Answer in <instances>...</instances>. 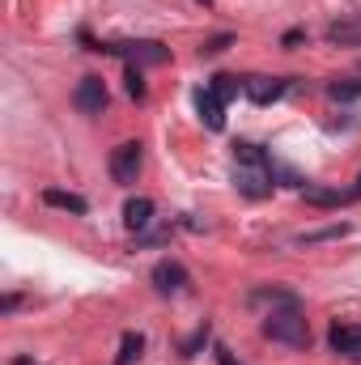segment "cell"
Here are the masks:
<instances>
[{
    "mask_svg": "<svg viewBox=\"0 0 361 365\" xmlns=\"http://www.w3.org/2000/svg\"><path fill=\"white\" fill-rule=\"evenodd\" d=\"M234 187L251 200L272 195V162L264 158L260 145H234Z\"/></svg>",
    "mask_w": 361,
    "mask_h": 365,
    "instance_id": "6da1fadb",
    "label": "cell"
},
{
    "mask_svg": "<svg viewBox=\"0 0 361 365\" xmlns=\"http://www.w3.org/2000/svg\"><path fill=\"white\" fill-rule=\"evenodd\" d=\"M264 336H268V340H280V344H289V349H306V344H310V327H306V319H302L298 306L268 310V319H264Z\"/></svg>",
    "mask_w": 361,
    "mask_h": 365,
    "instance_id": "7a4b0ae2",
    "label": "cell"
},
{
    "mask_svg": "<svg viewBox=\"0 0 361 365\" xmlns=\"http://www.w3.org/2000/svg\"><path fill=\"white\" fill-rule=\"evenodd\" d=\"M98 51L123 56L132 68H141V64H166V60H171V47H162L158 38H136V43H102Z\"/></svg>",
    "mask_w": 361,
    "mask_h": 365,
    "instance_id": "3957f363",
    "label": "cell"
},
{
    "mask_svg": "<svg viewBox=\"0 0 361 365\" xmlns=\"http://www.w3.org/2000/svg\"><path fill=\"white\" fill-rule=\"evenodd\" d=\"M141 162H145L141 140H123V145L111 153V179L119 182V187H132L136 175H141Z\"/></svg>",
    "mask_w": 361,
    "mask_h": 365,
    "instance_id": "277c9868",
    "label": "cell"
},
{
    "mask_svg": "<svg viewBox=\"0 0 361 365\" xmlns=\"http://www.w3.org/2000/svg\"><path fill=\"white\" fill-rule=\"evenodd\" d=\"M106 81L102 77H81L77 81V90H73V106L81 110V115H102L106 110Z\"/></svg>",
    "mask_w": 361,
    "mask_h": 365,
    "instance_id": "5b68a950",
    "label": "cell"
},
{
    "mask_svg": "<svg viewBox=\"0 0 361 365\" xmlns=\"http://www.w3.org/2000/svg\"><path fill=\"white\" fill-rule=\"evenodd\" d=\"M191 284V276H187V268L183 264H175V259H162V264H153V289L158 293H183Z\"/></svg>",
    "mask_w": 361,
    "mask_h": 365,
    "instance_id": "8992f818",
    "label": "cell"
},
{
    "mask_svg": "<svg viewBox=\"0 0 361 365\" xmlns=\"http://www.w3.org/2000/svg\"><path fill=\"white\" fill-rule=\"evenodd\" d=\"M327 344H332V353H340L345 361H361V327L336 323V327L327 331Z\"/></svg>",
    "mask_w": 361,
    "mask_h": 365,
    "instance_id": "52a82bcc",
    "label": "cell"
},
{
    "mask_svg": "<svg viewBox=\"0 0 361 365\" xmlns=\"http://www.w3.org/2000/svg\"><path fill=\"white\" fill-rule=\"evenodd\" d=\"M195 110H200L204 128H213V132L225 128V102H221L213 90H195Z\"/></svg>",
    "mask_w": 361,
    "mask_h": 365,
    "instance_id": "ba28073f",
    "label": "cell"
},
{
    "mask_svg": "<svg viewBox=\"0 0 361 365\" xmlns=\"http://www.w3.org/2000/svg\"><path fill=\"white\" fill-rule=\"evenodd\" d=\"M243 90H247V98H251L255 106H268V102H276V98L285 93V81H280V77H247Z\"/></svg>",
    "mask_w": 361,
    "mask_h": 365,
    "instance_id": "9c48e42d",
    "label": "cell"
},
{
    "mask_svg": "<svg viewBox=\"0 0 361 365\" xmlns=\"http://www.w3.org/2000/svg\"><path fill=\"white\" fill-rule=\"evenodd\" d=\"M327 43H340V47H361V13H349L340 21L327 26Z\"/></svg>",
    "mask_w": 361,
    "mask_h": 365,
    "instance_id": "30bf717a",
    "label": "cell"
},
{
    "mask_svg": "<svg viewBox=\"0 0 361 365\" xmlns=\"http://www.w3.org/2000/svg\"><path fill=\"white\" fill-rule=\"evenodd\" d=\"M149 221H153V200L136 195V200H128V204H123V225H128L132 234H141Z\"/></svg>",
    "mask_w": 361,
    "mask_h": 365,
    "instance_id": "8fae6325",
    "label": "cell"
},
{
    "mask_svg": "<svg viewBox=\"0 0 361 365\" xmlns=\"http://www.w3.org/2000/svg\"><path fill=\"white\" fill-rule=\"evenodd\" d=\"M43 200H47L51 208H64V212H73V217H86V212H90V204H86L81 195H73V191H60V187H47V191H43Z\"/></svg>",
    "mask_w": 361,
    "mask_h": 365,
    "instance_id": "7c38bea8",
    "label": "cell"
},
{
    "mask_svg": "<svg viewBox=\"0 0 361 365\" xmlns=\"http://www.w3.org/2000/svg\"><path fill=\"white\" fill-rule=\"evenodd\" d=\"M141 353H145V336H141V331H123L115 365H136V361H141Z\"/></svg>",
    "mask_w": 361,
    "mask_h": 365,
    "instance_id": "4fadbf2b",
    "label": "cell"
},
{
    "mask_svg": "<svg viewBox=\"0 0 361 365\" xmlns=\"http://www.w3.org/2000/svg\"><path fill=\"white\" fill-rule=\"evenodd\" d=\"M268 302L272 310H285V306H298V297L289 293V289H255L251 293V306H264Z\"/></svg>",
    "mask_w": 361,
    "mask_h": 365,
    "instance_id": "5bb4252c",
    "label": "cell"
},
{
    "mask_svg": "<svg viewBox=\"0 0 361 365\" xmlns=\"http://www.w3.org/2000/svg\"><path fill=\"white\" fill-rule=\"evenodd\" d=\"M327 93H332L336 102H353V98H361V81H332Z\"/></svg>",
    "mask_w": 361,
    "mask_h": 365,
    "instance_id": "9a60e30c",
    "label": "cell"
},
{
    "mask_svg": "<svg viewBox=\"0 0 361 365\" xmlns=\"http://www.w3.org/2000/svg\"><path fill=\"white\" fill-rule=\"evenodd\" d=\"M208 90L217 93L221 102H230V98L238 93V81H234V77H213V86H208Z\"/></svg>",
    "mask_w": 361,
    "mask_h": 365,
    "instance_id": "2e32d148",
    "label": "cell"
},
{
    "mask_svg": "<svg viewBox=\"0 0 361 365\" xmlns=\"http://www.w3.org/2000/svg\"><path fill=\"white\" fill-rule=\"evenodd\" d=\"M123 81H128V93H132L136 102L145 98V77H141V68H132V64H128V77H123Z\"/></svg>",
    "mask_w": 361,
    "mask_h": 365,
    "instance_id": "e0dca14e",
    "label": "cell"
},
{
    "mask_svg": "<svg viewBox=\"0 0 361 365\" xmlns=\"http://www.w3.org/2000/svg\"><path fill=\"white\" fill-rule=\"evenodd\" d=\"M349 234V225H327V230H319V234H306L302 242H327V238H345Z\"/></svg>",
    "mask_w": 361,
    "mask_h": 365,
    "instance_id": "ac0fdd59",
    "label": "cell"
},
{
    "mask_svg": "<svg viewBox=\"0 0 361 365\" xmlns=\"http://www.w3.org/2000/svg\"><path fill=\"white\" fill-rule=\"evenodd\" d=\"M230 43H234V38H230V34H217V38H208V43H204V47H200V56H217V51H225V47H230Z\"/></svg>",
    "mask_w": 361,
    "mask_h": 365,
    "instance_id": "d6986e66",
    "label": "cell"
},
{
    "mask_svg": "<svg viewBox=\"0 0 361 365\" xmlns=\"http://www.w3.org/2000/svg\"><path fill=\"white\" fill-rule=\"evenodd\" d=\"M204 340H208V327H200V331H195V336H191V340L183 344V357H195V349H200Z\"/></svg>",
    "mask_w": 361,
    "mask_h": 365,
    "instance_id": "ffe728a7",
    "label": "cell"
},
{
    "mask_svg": "<svg viewBox=\"0 0 361 365\" xmlns=\"http://www.w3.org/2000/svg\"><path fill=\"white\" fill-rule=\"evenodd\" d=\"M213 353H217V361H221V365H234V357H230V349H221V344H217Z\"/></svg>",
    "mask_w": 361,
    "mask_h": 365,
    "instance_id": "44dd1931",
    "label": "cell"
},
{
    "mask_svg": "<svg viewBox=\"0 0 361 365\" xmlns=\"http://www.w3.org/2000/svg\"><path fill=\"white\" fill-rule=\"evenodd\" d=\"M353 191V200H361V175H357V187H349Z\"/></svg>",
    "mask_w": 361,
    "mask_h": 365,
    "instance_id": "7402d4cb",
    "label": "cell"
},
{
    "mask_svg": "<svg viewBox=\"0 0 361 365\" xmlns=\"http://www.w3.org/2000/svg\"><path fill=\"white\" fill-rule=\"evenodd\" d=\"M13 365H34V361H30V357H17V361H13Z\"/></svg>",
    "mask_w": 361,
    "mask_h": 365,
    "instance_id": "603a6c76",
    "label": "cell"
},
{
    "mask_svg": "<svg viewBox=\"0 0 361 365\" xmlns=\"http://www.w3.org/2000/svg\"><path fill=\"white\" fill-rule=\"evenodd\" d=\"M200 4H208V0H200Z\"/></svg>",
    "mask_w": 361,
    "mask_h": 365,
    "instance_id": "cb8c5ba5",
    "label": "cell"
}]
</instances>
